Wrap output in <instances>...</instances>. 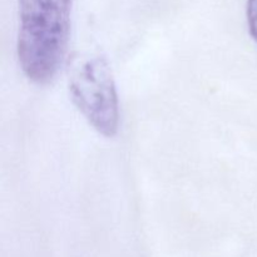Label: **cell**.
Returning <instances> with one entry per match:
<instances>
[{"label": "cell", "mask_w": 257, "mask_h": 257, "mask_svg": "<svg viewBox=\"0 0 257 257\" xmlns=\"http://www.w3.org/2000/svg\"><path fill=\"white\" fill-rule=\"evenodd\" d=\"M72 99L85 119L105 137L117 133L119 105L109 65L99 55H79L69 69Z\"/></svg>", "instance_id": "2"}, {"label": "cell", "mask_w": 257, "mask_h": 257, "mask_svg": "<svg viewBox=\"0 0 257 257\" xmlns=\"http://www.w3.org/2000/svg\"><path fill=\"white\" fill-rule=\"evenodd\" d=\"M72 0H19L18 58L28 79L49 83L67 52Z\"/></svg>", "instance_id": "1"}, {"label": "cell", "mask_w": 257, "mask_h": 257, "mask_svg": "<svg viewBox=\"0 0 257 257\" xmlns=\"http://www.w3.org/2000/svg\"><path fill=\"white\" fill-rule=\"evenodd\" d=\"M247 22L250 33L257 42V0H248L247 3Z\"/></svg>", "instance_id": "3"}]
</instances>
